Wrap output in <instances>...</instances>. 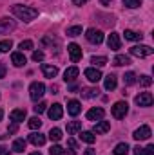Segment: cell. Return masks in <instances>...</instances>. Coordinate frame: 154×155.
Instances as JSON below:
<instances>
[{
    "mask_svg": "<svg viewBox=\"0 0 154 155\" xmlns=\"http://www.w3.org/2000/svg\"><path fill=\"white\" fill-rule=\"evenodd\" d=\"M11 13L18 18V20H24V22H31L38 16V9L35 7H29V5H22V4H16L11 7Z\"/></svg>",
    "mask_w": 154,
    "mask_h": 155,
    "instance_id": "obj_1",
    "label": "cell"
},
{
    "mask_svg": "<svg viewBox=\"0 0 154 155\" xmlns=\"http://www.w3.org/2000/svg\"><path fill=\"white\" fill-rule=\"evenodd\" d=\"M44 94H45V85L42 81H33L31 87H29V97L33 101H38Z\"/></svg>",
    "mask_w": 154,
    "mask_h": 155,
    "instance_id": "obj_2",
    "label": "cell"
},
{
    "mask_svg": "<svg viewBox=\"0 0 154 155\" xmlns=\"http://www.w3.org/2000/svg\"><path fill=\"white\" fill-rule=\"evenodd\" d=\"M127 112H129L127 101H118V103L113 105V108H111V114H113V117H116V119H123V117L127 116Z\"/></svg>",
    "mask_w": 154,
    "mask_h": 155,
    "instance_id": "obj_3",
    "label": "cell"
},
{
    "mask_svg": "<svg viewBox=\"0 0 154 155\" xmlns=\"http://www.w3.org/2000/svg\"><path fill=\"white\" fill-rule=\"evenodd\" d=\"M152 52H154V49L149 47V45H134V47H131V54L138 56V58H147Z\"/></svg>",
    "mask_w": 154,
    "mask_h": 155,
    "instance_id": "obj_4",
    "label": "cell"
},
{
    "mask_svg": "<svg viewBox=\"0 0 154 155\" xmlns=\"http://www.w3.org/2000/svg\"><path fill=\"white\" fill-rule=\"evenodd\" d=\"M85 38H87V41H91V43H94V45H100V43L103 41V33H102L100 29L91 27V29H87Z\"/></svg>",
    "mask_w": 154,
    "mask_h": 155,
    "instance_id": "obj_5",
    "label": "cell"
},
{
    "mask_svg": "<svg viewBox=\"0 0 154 155\" xmlns=\"http://www.w3.org/2000/svg\"><path fill=\"white\" fill-rule=\"evenodd\" d=\"M134 101H136L138 107H151L152 101H154V97H152L151 92H142V94H138V96L134 97Z\"/></svg>",
    "mask_w": 154,
    "mask_h": 155,
    "instance_id": "obj_6",
    "label": "cell"
},
{
    "mask_svg": "<svg viewBox=\"0 0 154 155\" xmlns=\"http://www.w3.org/2000/svg\"><path fill=\"white\" fill-rule=\"evenodd\" d=\"M67 52H69V58H71L73 63H76V61L82 60V47L78 43H69L67 45Z\"/></svg>",
    "mask_w": 154,
    "mask_h": 155,
    "instance_id": "obj_7",
    "label": "cell"
},
{
    "mask_svg": "<svg viewBox=\"0 0 154 155\" xmlns=\"http://www.w3.org/2000/svg\"><path fill=\"white\" fill-rule=\"evenodd\" d=\"M47 116H49L51 121H58V119H62V116H64V107H62L60 103H54L53 107H49Z\"/></svg>",
    "mask_w": 154,
    "mask_h": 155,
    "instance_id": "obj_8",
    "label": "cell"
},
{
    "mask_svg": "<svg viewBox=\"0 0 154 155\" xmlns=\"http://www.w3.org/2000/svg\"><path fill=\"white\" fill-rule=\"evenodd\" d=\"M151 135H152V134H151V128H149L147 124L140 126V128H138V130H134V134H132V137H134L136 141H147Z\"/></svg>",
    "mask_w": 154,
    "mask_h": 155,
    "instance_id": "obj_9",
    "label": "cell"
},
{
    "mask_svg": "<svg viewBox=\"0 0 154 155\" xmlns=\"http://www.w3.org/2000/svg\"><path fill=\"white\" fill-rule=\"evenodd\" d=\"M15 27H16V24H15L13 20H9V18H0V35H7V33L15 31Z\"/></svg>",
    "mask_w": 154,
    "mask_h": 155,
    "instance_id": "obj_10",
    "label": "cell"
},
{
    "mask_svg": "<svg viewBox=\"0 0 154 155\" xmlns=\"http://www.w3.org/2000/svg\"><path fill=\"white\" fill-rule=\"evenodd\" d=\"M107 45H109L111 51H118V49H121V38H120V35H118V33H111L109 38H107Z\"/></svg>",
    "mask_w": 154,
    "mask_h": 155,
    "instance_id": "obj_11",
    "label": "cell"
},
{
    "mask_svg": "<svg viewBox=\"0 0 154 155\" xmlns=\"http://www.w3.org/2000/svg\"><path fill=\"white\" fill-rule=\"evenodd\" d=\"M85 78H87L91 83H98V81L102 79V72H100L96 67H89V69H85Z\"/></svg>",
    "mask_w": 154,
    "mask_h": 155,
    "instance_id": "obj_12",
    "label": "cell"
},
{
    "mask_svg": "<svg viewBox=\"0 0 154 155\" xmlns=\"http://www.w3.org/2000/svg\"><path fill=\"white\" fill-rule=\"evenodd\" d=\"M103 116H105V110L102 108V107H98V108H91L89 112H87V119L89 121H102L103 119Z\"/></svg>",
    "mask_w": 154,
    "mask_h": 155,
    "instance_id": "obj_13",
    "label": "cell"
},
{
    "mask_svg": "<svg viewBox=\"0 0 154 155\" xmlns=\"http://www.w3.org/2000/svg\"><path fill=\"white\" fill-rule=\"evenodd\" d=\"M67 112H69V116L76 117L80 112H82V105H80V101L76 99H71L69 103H67Z\"/></svg>",
    "mask_w": 154,
    "mask_h": 155,
    "instance_id": "obj_14",
    "label": "cell"
},
{
    "mask_svg": "<svg viewBox=\"0 0 154 155\" xmlns=\"http://www.w3.org/2000/svg\"><path fill=\"white\" fill-rule=\"evenodd\" d=\"M111 130V123L109 121H98L96 124H94V130H93V134H107Z\"/></svg>",
    "mask_w": 154,
    "mask_h": 155,
    "instance_id": "obj_15",
    "label": "cell"
},
{
    "mask_svg": "<svg viewBox=\"0 0 154 155\" xmlns=\"http://www.w3.org/2000/svg\"><path fill=\"white\" fill-rule=\"evenodd\" d=\"M11 61H13V65H15V67H24V65L27 63V60H26L24 52H13V54H11Z\"/></svg>",
    "mask_w": 154,
    "mask_h": 155,
    "instance_id": "obj_16",
    "label": "cell"
},
{
    "mask_svg": "<svg viewBox=\"0 0 154 155\" xmlns=\"http://www.w3.org/2000/svg\"><path fill=\"white\" fill-rule=\"evenodd\" d=\"M29 143L35 144V146H42V144H45V135L40 134V132H33L29 135Z\"/></svg>",
    "mask_w": 154,
    "mask_h": 155,
    "instance_id": "obj_17",
    "label": "cell"
},
{
    "mask_svg": "<svg viewBox=\"0 0 154 155\" xmlns=\"http://www.w3.org/2000/svg\"><path fill=\"white\" fill-rule=\"evenodd\" d=\"M42 72H44V76L45 78L53 79V78H56V74H58V69H56L54 65H47V63H44V65H42Z\"/></svg>",
    "mask_w": 154,
    "mask_h": 155,
    "instance_id": "obj_18",
    "label": "cell"
},
{
    "mask_svg": "<svg viewBox=\"0 0 154 155\" xmlns=\"http://www.w3.org/2000/svg\"><path fill=\"white\" fill-rule=\"evenodd\" d=\"M80 74V71H78V67H69V69H65V72H64V79L67 81V83H71V81H75Z\"/></svg>",
    "mask_w": 154,
    "mask_h": 155,
    "instance_id": "obj_19",
    "label": "cell"
},
{
    "mask_svg": "<svg viewBox=\"0 0 154 155\" xmlns=\"http://www.w3.org/2000/svg\"><path fill=\"white\" fill-rule=\"evenodd\" d=\"M9 117H11V121L13 123H22L24 119H26V110H22V108H16V110H13L11 114H9Z\"/></svg>",
    "mask_w": 154,
    "mask_h": 155,
    "instance_id": "obj_20",
    "label": "cell"
},
{
    "mask_svg": "<svg viewBox=\"0 0 154 155\" xmlns=\"http://www.w3.org/2000/svg\"><path fill=\"white\" fill-rule=\"evenodd\" d=\"M116 85H118V79H116L114 74H109V76L105 78V83H103V87H105V90H114Z\"/></svg>",
    "mask_w": 154,
    "mask_h": 155,
    "instance_id": "obj_21",
    "label": "cell"
},
{
    "mask_svg": "<svg viewBox=\"0 0 154 155\" xmlns=\"http://www.w3.org/2000/svg\"><path fill=\"white\" fill-rule=\"evenodd\" d=\"M98 88H94V87H91V88H82V97H85V99H91V97H96L98 96Z\"/></svg>",
    "mask_w": 154,
    "mask_h": 155,
    "instance_id": "obj_22",
    "label": "cell"
},
{
    "mask_svg": "<svg viewBox=\"0 0 154 155\" xmlns=\"http://www.w3.org/2000/svg\"><path fill=\"white\" fill-rule=\"evenodd\" d=\"M129 150H131V148H129L127 143H120V144H116L114 146L113 152H114V155H127L129 153Z\"/></svg>",
    "mask_w": 154,
    "mask_h": 155,
    "instance_id": "obj_23",
    "label": "cell"
},
{
    "mask_svg": "<svg viewBox=\"0 0 154 155\" xmlns=\"http://www.w3.org/2000/svg\"><path fill=\"white\" fill-rule=\"evenodd\" d=\"M80 130H82V123H80V121H71V123H67V134H69V135L76 134Z\"/></svg>",
    "mask_w": 154,
    "mask_h": 155,
    "instance_id": "obj_24",
    "label": "cell"
},
{
    "mask_svg": "<svg viewBox=\"0 0 154 155\" xmlns=\"http://www.w3.org/2000/svg\"><path fill=\"white\" fill-rule=\"evenodd\" d=\"M113 63L118 65V67H123V65H129V63H131V58H129V56H125V54H118Z\"/></svg>",
    "mask_w": 154,
    "mask_h": 155,
    "instance_id": "obj_25",
    "label": "cell"
},
{
    "mask_svg": "<svg viewBox=\"0 0 154 155\" xmlns=\"http://www.w3.org/2000/svg\"><path fill=\"white\" fill-rule=\"evenodd\" d=\"M125 40H131V41H136V40H142V33H136V31H131V29H125Z\"/></svg>",
    "mask_w": 154,
    "mask_h": 155,
    "instance_id": "obj_26",
    "label": "cell"
},
{
    "mask_svg": "<svg viewBox=\"0 0 154 155\" xmlns=\"http://www.w3.org/2000/svg\"><path fill=\"white\" fill-rule=\"evenodd\" d=\"M80 139H82L83 143H87V144H93V143L96 141V137H94L93 132H82V134H80Z\"/></svg>",
    "mask_w": 154,
    "mask_h": 155,
    "instance_id": "obj_27",
    "label": "cell"
},
{
    "mask_svg": "<svg viewBox=\"0 0 154 155\" xmlns=\"http://www.w3.org/2000/svg\"><path fill=\"white\" fill-rule=\"evenodd\" d=\"M136 79H138V76H136L132 71H129V72H125V76H123V83L129 87V85H134V83H136Z\"/></svg>",
    "mask_w": 154,
    "mask_h": 155,
    "instance_id": "obj_28",
    "label": "cell"
},
{
    "mask_svg": "<svg viewBox=\"0 0 154 155\" xmlns=\"http://www.w3.org/2000/svg\"><path fill=\"white\" fill-rule=\"evenodd\" d=\"M91 63L94 67H103V65H107V58L105 56H93L91 58Z\"/></svg>",
    "mask_w": 154,
    "mask_h": 155,
    "instance_id": "obj_29",
    "label": "cell"
},
{
    "mask_svg": "<svg viewBox=\"0 0 154 155\" xmlns=\"http://www.w3.org/2000/svg\"><path fill=\"white\" fill-rule=\"evenodd\" d=\"M49 139L54 141V143H58V141L62 139V130H60V128H51V130H49Z\"/></svg>",
    "mask_w": 154,
    "mask_h": 155,
    "instance_id": "obj_30",
    "label": "cell"
},
{
    "mask_svg": "<svg viewBox=\"0 0 154 155\" xmlns=\"http://www.w3.org/2000/svg\"><path fill=\"white\" fill-rule=\"evenodd\" d=\"M26 150V141L24 139H15V143H13V152H24Z\"/></svg>",
    "mask_w": 154,
    "mask_h": 155,
    "instance_id": "obj_31",
    "label": "cell"
},
{
    "mask_svg": "<svg viewBox=\"0 0 154 155\" xmlns=\"http://www.w3.org/2000/svg\"><path fill=\"white\" fill-rule=\"evenodd\" d=\"M80 35H82V25H73V27L67 29V36H71V38L80 36Z\"/></svg>",
    "mask_w": 154,
    "mask_h": 155,
    "instance_id": "obj_32",
    "label": "cell"
},
{
    "mask_svg": "<svg viewBox=\"0 0 154 155\" xmlns=\"http://www.w3.org/2000/svg\"><path fill=\"white\" fill-rule=\"evenodd\" d=\"M121 2H123V5L129 7V9H136V7L142 5V0H121Z\"/></svg>",
    "mask_w": 154,
    "mask_h": 155,
    "instance_id": "obj_33",
    "label": "cell"
},
{
    "mask_svg": "<svg viewBox=\"0 0 154 155\" xmlns=\"http://www.w3.org/2000/svg\"><path fill=\"white\" fill-rule=\"evenodd\" d=\"M27 126L31 128V130H37L42 126V121H40V117H31L29 119V123H27Z\"/></svg>",
    "mask_w": 154,
    "mask_h": 155,
    "instance_id": "obj_34",
    "label": "cell"
},
{
    "mask_svg": "<svg viewBox=\"0 0 154 155\" xmlns=\"http://www.w3.org/2000/svg\"><path fill=\"white\" fill-rule=\"evenodd\" d=\"M11 47H13V41L11 40H2L0 41V52H7Z\"/></svg>",
    "mask_w": 154,
    "mask_h": 155,
    "instance_id": "obj_35",
    "label": "cell"
},
{
    "mask_svg": "<svg viewBox=\"0 0 154 155\" xmlns=\"http://www.w3.org/2000/svg\"><path fill=\"white\" fill-rule=\"evenodd\" d=\"M136 81H140L142 87H149V85H152V78L151 76H140Z\"/></svg>",
    "mask_w": 154,
    "mask_h": 155,
    "instance_id": "obj_36",
    "label": "cell"
},
{
    "mask_svg": "<svg viewBox=\"0 0 154 155\" xmlns=\"http://www.w3.org/2000/svg\"><path fill=\"white\" fill-rule=\"evenodd\" d=\"M49 153L51 155H64V148H62L60 144H54V146H51Z\"/></svg>",
    "mask_w": 154,
    "mask_h": 155,
    "instance_id": "obj_37",
    "label": "cell"
},
{
    "mask_svg": "<svg viewBox=\"0 0 154 155\" xmlns=\"http://www.w3.org/2000/svg\"><path fill=\"white\" fill-rule=\"evenodd\" d=\"M20 49H22V51L33 49V41H31V40H22V41H20Z\"/></svg>",
    "mask_w": 154,
    "mask_h": 155,
    "instance_id": "obj_38",
    "label": "cell"
},
{
    "mask_svg": "<svg viewBox=\"0 0 154 155\" xmlns=\"http://www.w3.org/2000/svg\"><path fill=\"white\" fill-rule=\"evenodd\" d=\"M45 107H47V105H45V103H44V101H40L38 105H37V107H35V108H33V110H35V112H37V114H42V112H45Z\"/></svg>",
    "mask_w": 154,
    "mask_h": 155,
    "instance_id": "obj_39",
    "label": "cell"
},
{
    "mask_svg": "<svg viewBox=\"0 0 154 155\" xmlns=\"http://www.w3.org/2000/svg\"><path fill=\"white\" fill-rule=\"evenodd\" d=\"M33 60H35V61H42V60H44V52H42V51H35V52H33Z\"/></svg>",
    "mask_w": 154,
    "mask_h": 155,
    "instance_id": "obj_40",
    "label": "cell"
},
{
    "mask_svg": "<svg viewBox=\"0 0 154 155\" xmlns=\"http://www.w3.org/2000/svg\"><path fill=\"white\" fill-rule=\"evenodd\" d=\"M67 146H69L71 150H75V152L78 150V143L75 141V139H67Z\"/></svg>",
    "mask_w": 154,
    "mask_h": 155,
    "instance_id": "obj_41",
    "label": "cell"
},
{
    "mask_svg": "<svg viewBox=\"0 0 154 155\" xmlns=\"http://www.w3.org/2000/svg\"><path fill=\"white\" fill-rule=\"evenodd\" d=\"M143 155H154V144H149L147 148H143Z\"/></svg>",
    "mask_w": 154,
    "mask_h": 155,
    "instance_id": "obj_42",
    "label": "cell"
},
{
    "mask_svg": "<svg viewBox=\"0 0 154 155\" xmlns=\"http://www.w3.org/2000/svg\"><path fill=\"white\" fill-rule=\"evenodd\" d=\"M16 130H18V124H16V123H13V124H11V126L7 128V132H9V134H15Z\"/></svg>",
    "mask_w": 154,
    "mask_h": 155,
    "instance_id": "obj_43",
    "label": "cell"
},
{
    "mask_svg": "<svg viewBox=\"0 0 154 155\" xmlns=\"http://www.w3.org/2000/svg\"><path fill=\"white\" fill-rule=\"evenodd\" d=\"M0 155H11V150L5 146H0Z\"/></svg>",
    "mask_w": 154,
    "mask_h": 155,
    "instance_id": "obj_44",
    "label": "cell"
},
{
    "mask_svg": "<svg viewBox=\"0 0 154 155\" xmlns=\"http://www.w3.org/2000/svg\"><path fill=\"white\" fill-rule=\"evenodd\" d=\"M5 72H7L5 65H2V63H0V79H2V78H5Z\"/></svg>",
    "mask_w": 154,
    "mask_h": 155,
    "instance_id": "obj_45",
    "label": "cell"
},
{
    "mask_svg": "<svg viewBox=\"0 0 154 155\" xmlns=\"http://www.w3.org/2000/svg\"><path fill=\"white\" fill-rule=\"evenodd\" d=\"M134 155H143V148L142 146H136L134 148Z\"/></svg>",
    "mask_w": 154,
    "mask_h": 155,
    "instance_id": "obj_46",
    "label": "cell"
},
{
    "mask_svg": "<svg viewBox=\"0 0 154 155\" xmlns=\"http://www.w3.org/2000/svg\"><path fill=\"white\" fill-rule=\"evenodd\" d=\"M89 0H73V4L75 5H83V4H87Z\"/></svg>",
    "mask_w": 154,
    "mask_h": 155,
    "instance_id": "obj_47",
    "label": "cell"
},
{
    "mask_svg": "<svg viewBox=\"0 0 154 155\" xmlns=\"http://www.w3.org/2000/svg\"><path fill=\"white\" fill-rule=\"evenodd\" d=\"M94 153H96V150H93V148H89V150L83 152V155H94Z\"/></svg>",
    "mask_w": 154,
    "mask_h": 155,
    "instance_id": "obj_48",
    "label": "cell"
},
{
    "mask_svg": "<svg viewBox=\"0 0 154 155\" xmlns=\"http://www.w3.org/2000/svg\"><path fill=\"white\" fill-rule=\"evenodd\" d=\"M100 2H102V5H109L111 4V0H100Z\"/></svg>",
    "mask_w": 154,
    "mask_h": 155,
    "instance_id": "obj_49",
    "label": "cell"
},
{
    "mask_svg": "<svg viewBox=\"0 0 154 155\" xmlns=\"http://www.w3.org/2000/svg\"><path fill=\"white\" fill-rule=\"evenodd\" d=\"M67 155H76V152H75V150H69V152H67Z\"/></svg>",
    "mask_w": 154,
    "mask_h": 155,
    "instance_id": "obj_50",
    "label": "cell"
},
{
    "mask_svg": "<svg viewBox=\"0 0 154 155\" xmlns=\"http://www.w3.org/2000/svg\"><path fill=\"white\" fill-rule=\"evenodd\" d=\"M2 117H4V110L0 108V121H2Z\"/></svg>",
    "mask_w": 154,
    "mask_h": 155,
    "instance_id": "obj_51",
    "label": "cell"
},
{
    "mask_svg": "<svg viewBox=\"0 0 154 155\" xmlns=\"http://www.w3.org/2000/svg\"><path fill=\"white\" fill-rule=\"evenodd\" d=\"M5 137H7V135H4V134L0 132V139H5Z\"/></svg>",
    "mask_w": 154,
    "mask_h": 155,
    "instance_id": "obj_52",
    "label": "cell"
},
{
    "mask_svg": "<svg viewBox=\"0 0 154 155\" xmlns=\"http://www.w3.org/2000/svg\"><path fill=\"white\" fill-rule=\"evenodd\" d=\"M31 155H42V153H40V152H35V153H31Z\"/></svg>",
    "mask_w": 154,
    "mask_h": 155,
    "instance_id": "obj_53",
    "label": "cell"
}]
</instances>
